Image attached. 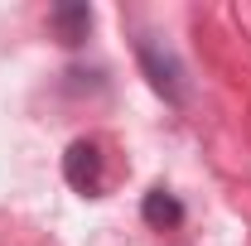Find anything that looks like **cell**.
Returning a JSON list of instances; mask_svg holds the SVG:
<instances>
[{
	"label": "cell",
	"mask_w": 251,
	"mask_h": 246,
	"mask_svg": "<svg viewBox=\"0 0 251 246\" xmlns=\"http://www.w3.org/2000/svg\"><path fill=\"white\" fill-rule=\"evenodd\" d=\"M135 63H140V73L150 77V87H155L169 106H184L188 101V77H184V63L174 58V49L155 39V34H140L135 39Z\"/></svg>",
	"instance_id": "obj_1"
},
{
	"label": "cell",
	"mask_w": 251,
	"mask_h": 246,
	"mask_svg": "<svg viewBox=\"0 0 251 246\" xmlns=\"http://www.w3.org/2000/svg\"><path fill=\"white\" fill-rule=\"evenodd\" d=\"M63 179L77 188L82 198H101V188H106V159H101V145H97V140H73L68 154H63Z\"/></svg>",
	"instance_id": "obj_2"
},
{
	"label": "cell",
	"mask_w": 251,
	"mask_h": 246,
	"mask_svg": "<svg viewBox=\"0 0 251 246\" xmlns=\"http://www.w3.org/2000/svg\"><path fill=\"white\" fill-rule=\"evenodd\" d=\"M140 217H145L155 232H169V227H179V222H184V203H179L169 188H150V193H145V203H140Z\"/></svg>",
	"instance_id": "obj_3"
},
{
	"label": "cell",
	"mask_w": 251,
	"mask_h": 246,
	"mask_svg": "<svg viewBox=\"0 0 251 246\" xmlns=\"http://www.w3.org/2000/svg\"><path fill=\"white\" fill-rule=\"evenodd\" d=\"M49 25H53V34L63 44H82L87 29H92V10L87 5H53L49 10Z\"/></svg>",
	"instance_id": "obj_4"
}]
</instances>
